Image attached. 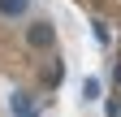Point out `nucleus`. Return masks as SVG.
<instances>
[{
    "label": "nucleus",
    "mask_w": 121,
    "mask_h": 117,
    "mask_svg": "<svg viewBox=\"0 0 121 117\" xmlns=\"http://www.w3.org/2000/svg\"><path fill=\"white\" fill-rule=\"evenodd\" d=\"M26 43L39 48V52H48L52 43H56V26H52V22H30V26H26Z\"/></svg>",
    "instance_id": "f257e3e1"
},
{
    "label": "nucleus",
    "mask_w": 121,
    "mask_h": 117,
    "mask_svg": "<svg viewBox=\"0 0 121 117\" xmlns=\"http://www.w3.org/2000/svg\"><path fill=\"white\" fill-rule=\"evenodd\" d=\"M26 9H30V0H0V13L4 18H22Z\"/></svg>",
    "instance_id": "20e7f679"
},
{
    "label": "nucleus",
    "mask_w": 121,
    "mask_h": 117,
    "mask_svg": "<svg viewBox=\"0 0 121 117\" xmlns=\"http://www.w3.org/2000/svg\"><path fill=\"white\" fill-rule=\"evenodd\" d=\"M82 100H86V104L99 100V78H86V82H82Z\"/></svg>",
    "instance_id": "423d86ee"
},
{
    "label": "nucleus",
    "mask_w": 121,
    "mask_h": 117,
    "mask_svg": "<svg viewBox=\"0 0 121 117\" xmlns=\"http://www.w3.org/2000/svg\"><path fill=\"white\" fill-rule=\"evenodd\" d=\"M60 78H65V65H60V61L43 65V82H48V87H60Z\"/></svg>",
    "instance_id": "39448f33"
},
{
    "label": "nucleus",
    "mask_w": 121,
    "mask_h": 117,
    "mask_svg": "<svg viewBox=\"0 0 121 117\" xmlns=\"http://www.w3.org/2000/svg\"><path fill=\"white\" fill-rule=\"evenodd\" d=\"M112 82H117V87H121V61H117V65H112Z\"/></svg>",
    "instance_id": "0eeeda50"
},
{
    "label": "nucleus",
    "mask_w": 121,
    "mask_h": 117,
    "mask_svg": "<svg viewBox=\"0 0 121 117\" xmlns=\"http://www.w3.org/2000/svg\"><path fill=\"white\" fill-rule=\"evenodd\" d=\"M91 35H95L99 48H108V43H112V31H108V22H104V18H91Z\"/></svg>",
    "instance_id": "7ed1b4c3"
},
{
    "label": "nucleus",
    "mask_w": 121,
    "mask_h": 117,
    "mask_svg": "<svg viewBox=\"0 0 121 117\" xmlns=\"http://www.w3.org/2000/svg\"><path fill=\"white\" fill-rule=\"evenodd\" d=\"M9 104H13V117H39V104H35L26 91H13V100H9Z\"/></svg>",
    "instance_id": "f03ea898"
}]
</instances>
